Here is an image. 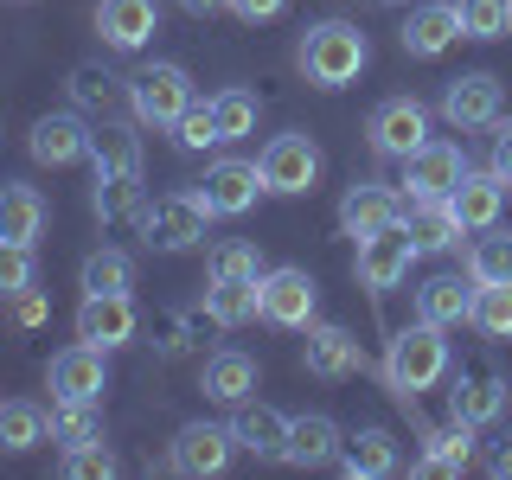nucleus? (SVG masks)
<instances>
[{
	"mask_svg": "<svg viewBox=\"0 0 512 480\" xmlns=\"http://www.w3.org/2000/svg\"><path fill=\"white\" fill-rule=\"evenodd\" d=\"M404 231H410V244L416 256H442V250H455L461 237V218L448 212V199H404Z\"/></svg>",
	"mask_w": 512,
	"mask_h": 480,
	"instance_id": "nucleus-22",
	"label": "nucleus"
},
{
	"mask_svg": "<svg viewBox=\"0 0 512 480\" xmlns=\"http://www.w3.org/2000/svg\"><path fill=\"white\" fill-rule=\"evenodd\" d=\"M173 141H180L186 154H205V148H224L218 141V122H212V103H192L180 122H173Z\"/></svg>",
	"mask_w": 512,
	"mask_h": 480,
	"instance_id": "nucleus-42",
	"label": "nucleus"
},
{
	"mask_svg": "<svg viewBox=\"0 0 512 480\" xmlns=\"http://www.w3.org/2000/svg\"><path fill=\"white\" fill-rule=\"evenodd\" d=\"M314 308H320V288L308 269H263V320L269 327H288V333H308L314 327Z\"/></svg>",
	"mask_w": 512,
	"mask_h": 480,
	"instance_id": "nucleus-7",
	"label": "nucleus"
},
{
	"mask_svg": "<svg viewBox=\"0 0 512 480\" xmlns=\"http://www.w3.org/2000/svg\"><path fill=\"white\" fill-rule=\"evenodd\" d=\"M135 301L128 295H84L77 301V340H90V346H103V352H116L135 340Z\"/></svg>",
	"mask_w": 512,
	"mask_h": 480,
	"instance_id": "nucleus-16",
	"label": "nucleus"
},
{
	"mask_svg": "<svg viewBox=\"0 0 512 480\" xmlns=\"http://www.w3.org/2000/svg\"><path fill=\"white\" fill-rule=\"evenodd\" d=\"M90 141L96 135L77 116H39L32 135H26V148H32V160H45V167H71V160L90 154Z\"/></svg>",
	"mask_w": 512,
	"mask_h": 480,
	"instance_id": "nucleus-24",
	"label": "nucleus"
},
{
	"mask_svg": "<svg viewBox=\"0 0 512 480\" xmlns=\"http://www.w3.org/2000/svg\"><path fill=\"white\" fill-rule=\"evenodd\" d=\"M205 224H212V205L199 199V192H167V199H154L148 212H141V237H148V250H199L205 244Z\"/></svg>",
	"mask_w": 512,
	"mask_h": 480,
	"instance_id": "nucleus-4",
	"label": "nucleus"
},
{
	"mask_svg": "<svg viewBox=\"0 0 512 480\" xmlns=\"http://www.w3.org/2000/svg\"><path fill=\"white\" fill-rule=\"evenodd\" d=\"M506 404H512V391H506V378H493V372H461L455 391H448V416H461V423H474V429L500 423Z\"/></svg>",
	"mask_w": 512,
	"mask_h": 480,
	"instance_id": "nucleus-20",
	"label": "nucleus"
},
{
	"mask_svg": "<svg viewBox=\"0 0 512 480\" xmlns=\"http://www.w3.org/2000/svg\"><path fill=\"white\" fill-rule=\"evenodd\" d=\"M45 237V192L26 186V180H7L0 186V244H39Z\"/></svg>",
	"mask_w": 512,
	"mask_h": 480,
	"instance_id": "nucleus-23",
	"label": "nucleus"
},
{
	"mask_svg": "<svg viewBox=\"0 0 512 480\" xmlns=\"http://www.w3.org/2000/svg\"><path fill=\"white\" fill-rule=\"evenodd\" d=\"M128 103H135V122H148V128H173L192 103H199V96H192L186 64H141V71L128 77Z\"/></svg>",
	"mask_w": 512,
	"mask_h": 480,
	"instance_id": "nucleus-3",
	"label": "nucleus"
},
{
	"mask_svg": "<svg viewBox=\"0 0 512 480\" xmlns=\"http://www.w3.org/2000/svg\"><path fill=\"white\" fill-rule=\"evenodd\" d=\"M58 474H64V480H109V474H116V455H109L103 442L58 448Z\"/></svg>",
	"mask_w": 512,
	"mask_h": 480,
	"instance_id": "nucleus-40",
	"label": "nucleus"
},
{
	"mask_svg": "<svg viewBox=\"0 0 512 480\" xmlns=\"http://www.w3.org/2000/svg\"><path fill=\"white\" fill-rule=\"evenodd\" d=\"M404 218V192L397 186H384V180H359V186H346V199H340V231L359 244V237H372L384 231V224H397Z\"/></svg>",
	"mask_w": 512,
	"mask_h": 480,
	"instance_id": "nucleus-13",
	"label": "nucleus"
},
{
	"mask_svg": "<svg viewBox=\"0 0 512 480\" xmlns=\"http://www.w3.org/2000/svg\"><path fill=\"white\" fill-rule=\"evenodd\" d=\"M461 173H468L461 141H423V148L404 160V180H397V192H404V199H448V192L461 186Z\"/></svg>",
	"mask_w": 512,
	"mask_h": 480,
	"instance_id": "nucleus-8",
	"label": "nucleus"
},
{
	"mask_svg": "<svg viewBox=\"0 0 512 480\" xmlns=\"http://www.w3.org/2000/svg\"><path fill=\"white\" fill-rule=\"evenodd\" d=\"M231 448H237L231 423H186L180 436H173V448H167V468L186 474V480H205V474L231 468Z\"/></svg>",
	"mask_w": 512,
	"mask_h": 480,
	"instance_id": "nucleus-10",
	"label": "nucleus"
},
{
	"mask_svg": "<svg viewBox=\"0 0 512 480\" xmlns=\"http://www.w3.org/2000/svg\"><path fill=\"white\" fill-rule=\"evenodd\" d=\"M205 314H212V327H244V320L263 314V276H212L205 288Z\"/></svg>",
	"mask_w": 512,
	"mask_h": 480,
	"instance_id": "nucleus-25",
	"label": "nucleus"
},
{
	"mask_svg": "<svg viewBox=\"0 0 512 480\" xmlns=\"http://www.w3.org/2000/svg\"><path fill=\"white\" fill-rule=\"evenodd\" d=\"M474 308V276L461 282V276H436V282H423L416 288V320H429V327H461Z\"/></svg>",
	"mask_w": 512,
	"mask_h": 480,
	"instance_id": "nucleus-29",
	"label": "nucleus"
},
{
	"mask_svg": "<svg viewBox=\"0 0 512 480\" xmlns=\"http://www.w3.org/2000/svg\"><path fill=\"white\" fill-rule=\"evenodd\" d=\"M301 365H308L314 378L340 384V378H359V372H365V352H359V340H352L346 327L314 320V327H308V346H301Z\"/></svg>",
	"mask_w": 512,
	"mask_h": 480,
	"instance_id": "nucleus-15",
	"label": "nucleus"
},
{
	"mask_svg": "<svg viewBox=\"0 0 512 480\" xmlns=\"http://www.w3.org/2000/svg\"><path fill=\"white\" fill-rule=\"evenodd\" d=\"M263 167L256 160H237V154H224L205 167V180H199V199L212 205V218H244L256 199H263Z\"/></svg>",
	"mask_w": 512,
	"mask_h": 480,
	"instance_id": "nucleus-6",
	"label": "nucleus"
},
{
	"mask_svg": "<svg viewBox=\"0 0 512 480\" xmlns=\"http://www.w3.org/2000/svg\"><path fill=\"white\" fill-rule=\"evenodd\" d=\"M340 423L333 416H320V410H308V416H288V468H333L340 461Z\"/></svg>",
	"mask_w": 512,
	"mask_h": 480,
	"instance_id": "nucleus-19",
	"label": "nucleus"
},
{
	"mask_svg": "<svg viewBox=\"0 0 512 480\" xmlns=\"http://www.w3.org/2000/svg\"><path fill=\"white\" fill-rule=\"evenodd\" d=\"M96 32L109 52H141L160 32V0H103L96 7Z\"/></svg>",
	"mask_w": 512,
	"mask_h": 480,
	"instance_id": "nucleus-17",
	"label": "nucleus"
},
{
	"mask_svg": "<svg viewBox=\"0 0 512 480\" xmlns=\"http://www.w3.org/2000/svg\"><path fill=\"white\" fill-rule=\"evenodd\" d=\"M90 160H96V173H135V180H141V148H135V135H128L122 122L96 128V141H90Z\"/></svg>",
	"mask_w": 512,
	"mask_h": 480,
	"instance_id": "nucleus-34",
	"label": "nucleus"
},
{
	"mask_svg": "<svg viewBox=\"0 0 512 480\" xmlns=\"http://www.w3.org/2000/svg\"><path fill=\"white\" fill-rule=\"evenodd\" d=\"M256 116H263V103H256L250 90H218V96H212L218 141H244V135H256Z\"/></svg>",
	"mask_w": 512,
	"mask_h": 480,
	"instance_id": "nucleus-35",
	"label": "nucleus"
},
{
	"mask_svg": "<svg viewBox=\"0 0 512 480\" xmlns=\"http://www.w3.org/2000/svg\"><path fill=\"white\" fill-rule=\"evenodd\" d=\"M448 212H455L461 218V231H493V224H500V212H506V180H500V173H461V186L455 192H448Z\"/></svg>",
	"mask_w": 512,
	"mask_h": 480,
	"instance_id": "nucleus-18",
	"label": "nucleus"
},
{
	"mask_svg": "<svg viewBox=\"0 0 512 480\" xmlns=\"http://www.w3.org/2000/svg\"><path fill=\"white\" fill-rule=\"evenodd\" d=\"M442 372H448V340H442V327L416 320V327L391 333V346H384V391H391L404 410H416V397H423Z\"/></svg>",
	"mask_w": 512,
	"mask_h": 480,
	"instance_id": "nucleus-2",
	"label": "nucleus"
},
{
	"mask_svg": "<svg viewBox=\"0 0 512 480\" xmlns=\"http://www.w3.org/2000/svg\"><path fill=\"white\" fill-rule=\"evenodd\" d=\"M256 384H263V372H256L250 352H212V359H205V397H212V404H224V410L250 404Z\"/></svg>",
	"mask_w": 512,
	"mask_h": 480,
	"instance_id": "nucleus-26",
	"label": "nucleus"
},
{
	"mask_svg": "<svg viewBox=\"0 0 512 480\" xmlns=\"http://www.w3.org/2000/svg\"><path fill=\"white\" fill-rule=\"evenodd\" d=\"M128 282H135L128 250H90L84 256V295H128Z\"/></svg>",
	"mask_w": 512,
	"mask_h": 480,
	"instance_id": "nucleus-36",
	"label": "nucleus"
},
{
	"mask_svg": "<svg viewBox=\"0 0 512 480\" xmlns=\"http://www.w3.org/2000/svg\"><path fill=\"white\" fill-rule=\"evenodd\" d=\"M45 391L52 397H103L109 391V352L90 340H71L45 365Z\"/></svg>",
	"mask_w": 512,
	"mask_h": 480,
	"instance_id": "nucleus-12",
	"label": "nucleus"
},
{
	"mask_svg": "<svg viewBox=\"0 0 512 480\" xmlns=\"http://www.w3.org/2000/svg\"><path fill=\"white\" fill-rule=\"evenodd\" d=\"M372 7H404V0H372Z\"/></svg>",
	"mask_w": 512,
	"mask_h": 480,
	"instance_id": "nucleus-50",
	"label": "nucleus"
},
{
	"mask_svg": "<svg viewBox=\"0 0 512 480\" xmlns=\"http://www.w3.org/2000/svg\"><path fill=\"white\" fill-rule=\"evenodd\" d=\"M468 276H474L480 288L512 282V237H500V231H474V244H468Z\"/></svg>",
	"mask_w": 512,
	"mask_h": 480,
	"instance_id": "nucleus-33",
	"label": "nucleus"
},
{
	"mask_svg": "<svg viewBox=\"0 0 512 480\" xmlns=\"http://www.w3.org/2000/svg\"><path fill=\"white\" fill-rule=\"evenodd\" d=\"M39 442H52V410H39L32 397H7L0 404V455H26Z\"/></svg>",
	"mask_w": 512,
	"mask_h": 480,
	"instance_id": "nucleus-30",
	"label": "nucleus"
},
{
	"mask_svg": "<svg viewBox=\"0 0 512 480\" xmlns=\"http://www.w3.org/2000/svg\"><path fill=\"white\" fill-rule=\"evenodd\" d=\"M442 122L448 128H493L500 122V77L493 71H468L442 90Z\"/></svg>",
	"mask_w": 512,
	"mask_h": 480,
	"instance_id": "nucleus-14",
	"label": "nucleus"
},
{
	"mask_svg": "<svg viewBox=\"0 0 512 480\" xmlns=\"http://www.w3.org/2000/svg\"><path fill=\"white\" fill-rule=\"evenodd\" d=\"M365 135H372V148L384 160H410L429 141V109L416 103V96H391V103L372 109V128H365Z\"/></svg>",
	"mask_w": 512,
	"mask_h": 480,
	"instance_id": "nucleus-11",
	"label": "nucleus"
},
{
	"mask_svg": "<svg viewBox=\"0 0 512 480\" xmlns=\"http://www.w3.org/2000/svg\"><path fill=\"white\" fill-rule=\"evenodd\" d=\"M109 84H116V77H109L103 64H77V71H71V103L77 109H103L109 103Z\"/></svg>",
	"mask_w": 512,
	"mask_h": 480,
	"instance_id": "nucleus-44",
	"label": "nucleus"
},
{
	"mask_svg": "<svg viewBox=\"0 0 512 480\" xmlns=\"http://www.w3.org/2000/svg\"><path fill=\"white\" fill-rule=\"evenodd\" d=\"M410 263H416V244H410L404 218L372 231V237H359V288H372V295H391L410 276Z\"/></svg>",
	"mask_w": 512,
	"mask_h": 480,
	"instance_id": "nucleus-9",
	"label": "nucleus"
},
{
	"mask_svg": "<svg viewBox=\"0 0 512 480\" xmlns=\"http://www.w3.org/2000/svg\"><path fill=\"white\" fill-rule=\"evenodd\" d=\"M20 320L32 327V320H45V301H39V288H32V295H20Z\"/></svg>",
	"mask_w": 512,
	"mask_h": 480,
	"instance_id": "nucleus-47",
	"label": "nucleus"
},
{
	"mask_svg": "<svg viewBox=\"0 0 512 480\" xmlns=\"http://www.w3.org/2000/svg\"><path fill=\"white\" fill-rule=\"evenodd\" d=\"M493 474H500V480H512V442L500 448V455H493Z\"/></svg>",
	"mask_w": 512,
	"mask_h": 480,
	"instance_id": "nucleus-48",
	"label": "nucleus"
},
{
	"mask_svg": "<svg viewBox=\"0 0 512 480\" xmlns=\"http://www.w3.org/2000/svg\"><path fill=\"white\" fill-rule=\"evenodd\" d=\"M256 167H263V186L269 192H282V199H301V192H314V180H320V141L314 135H276L263 154H256Z\"/></svg>",
	"mask_w": 512,
	"mask_h": 480,
	"instance_id": "nucleus-5",
	"label": "nucleus"
},
{
	"mask_svg": "<svg viewBox=\"0 0 512 480\" xmlns=\"http://www.w3.org/2000/svg\"><path fill=\"white\" fill-rule=\"evenodd\" d=\"M340 468L352 480H384V474H397V442H391V429H359L346 448H340Z\"/></svg>",
	"mask_w": 512,
	"mask_h": 480,
	"instance_id": "nucleus-32",
	"label": "nucleus"
},
{
	"mask_svg": "<svg viewBox=\"0 0 512 480\" xmlns=\"http://www.w3.org/2000/svg\"><path fill=\"white\" fill-rule=\"evenodd\" d=\"M224 7H231L244 26H263V20H282V13H288V0H224Z\"/></svg>",
	"mask_w": 512,
	"mask_h": 480,
	"instance_id": "nucleus-45",
	"label": "nucleus"
},
{
	"mask_svg": "<svg viewBox=\"0 0 512 480\" xmlns=\"http://www.w3.org/2000/svg\"><path fill=\"white\" fill-rule=\"evenodd\" d=\"M231 436H237V448H244V455H256V461H282V455H288V416L250 397V404H237V416H231Z\"/></svg>",
	"mask_w": 512,
	"mask_h": 480,
	"instance_id": "nucleus-21",
	"label": "nucleus"
},
{
	"mask_svg": "<svg viewBox=\"0 0 512 480\" xmlns=\"http://www.w3.org/2000/svg\"><path fill=\"white\" fill-rule=\"evenodd\" d=\"M493 173L512 186V122H500V135H493Z\"/></svg>",
	"mask_w": 512,
	"mask_h": 480,
	"instance_id": "nucleus-46",
	"label": "nucleus"
},
{
	"mask_svg": "<svg viewBox=\"0 0 512 480\" xmlns=\"http://www.w3.org/2000/svg\"><path fill=\"white\" fill-rule=\"evenodd\" d=\"M423 474H468L474 468V423H461V416H448L442 429H429L423 436V461H416Z\"/></svg>",
	"mask_w": 512,
	"mask_h": 480,
	"instance_id": "nucleus-28",
	"label": "nucleus"
},
{
	"mask_svg": "<svg viewBox=\"0 0 512 480\" xmlns=\"http://www.w3.org/2000/svg\"><path fill=\"white\" fill-rule=\"evenodd\" d=\"M39 282V263H32L26 244H0V301H20Z\"/></svg>",
	"mask_w": 512,
	"mask_h": 480,
	"instance_id": "nucleus-39",
	"label": "nucleus"
},
{
	"mask_svg": "<svg viewBox=\"0 0 512 480\" xmlns=\"http://www.w3.org/2000/svg\"><path fill=\"white\" fill-rule=\"evenodd\" d=\"M468 327H480L487 340H512V282H500V288H480V282H474Z\"/></svg>",
	"mask_w": 512,
	"mask_h": 480,
	"instance_id": "nucleus-37",
	"label": "nucleus"
},
{
	"mask_svg": "<svg viewBox=\"0 0 512 480\" xmlns=\"http://www.w3.org/2000/svg\"><path fill=\"white\" fill-rule=\"evenodd\" d=\"M301 71H308V84L314 90H346V84H359V71L372 64V39H365L352 20H320L301 32Z\"/></svg>",
	"mask_w": 512,
	"mask_h": 480,
	"instance_id": "nucleus-1",
	"label": "nucleus"
},
{
	"mask_svg": "<svg viewBox=\"0 0 512 480\" xmlns=\"http://www.w3.org/2000/svg\"><path fill=\"white\" fill-rule=\"evenodd\" d=\"M205 276H263V256H256V244L231 237V244L205 250Z\"/></svg>",
	"mask_w": 512,
	"mask_h": 480,
	"instance_id": "nucleus-41",
	"label": "nucleus"
},
{
	"mask_svg": "<svg viewBox=\"0 0 512 480\" xmlns=\"http://www.w3.org/2000/svg\"><path fill=\"white\" fill-rule=\"evenodd\" d=\"M455 39H461L455 0H429V7H416L410 26H404V52H410V58H442Z\"/></svg>",
	"mask_w": 512,
	"mask_h": 480,
	"instance_id": "nucleus-27",
	"label": "nucleus"
},
{
	"mask_svg": "<svg viewBox=\"0 0 512 480\" xmlns=\"http://www.w3.org/2000/svg\"><path fill=\"white\" fill-rule=\"evenodd\" d=\"M180 7H186V13H218L224 0H180Z\"/></svg>",
	"mask_w": 512,
	"mask_h": 480,
	"instance_id": "nucleus-49",
	"label": "nucleus"
},
{
	"mask_svg": "<svg viewBox=\"0 0 512 480\" xmlns=\"http://www.w3.org/2000/svg\"><path fill=\"white\" fill-rule=\"evenodd\" d=\"M103 397H52V442L58 448H84L103 442Z\"/></svg>",
	"mask_w": 512,
	"mask_h": 480,
	"instance_id": "nucleus-31",
	"label": "nucleus"
},
{
	"mask_svg": "<svg viewBox=\"0 0 512 480\" xmlns=\"http://www.w3.org/2000/svg\"><path fill=\"white\" fill-rule=\"evenodd\" d=\"M135 173H96V218H122L135 212Z\"/></svg>",
	"mask_w": 512,
	"mask_h": 480,
	"instance_id": "nucleus-43",
	"label": "nucleus"
},
{
	"mask_svg": "<svg viewBox=\"0 0 512 480\" xmlns=\"http://www.w3.org/2000/svg\"><path fill=\"white\" fill-rule=\"evenodd\" d=\"M461 39H506L512 32V0H455Z\"/></svg>",
	"mask_w": 512,
	"mask_h": 480,
	"instance_id": "nucleus-38",
	"label": "nucleus"
}]
</instances>
